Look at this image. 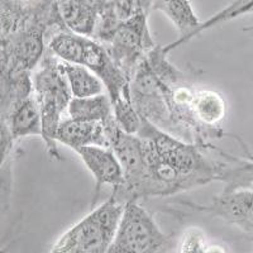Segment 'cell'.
Wrapping results in <instances>:
<instances>
[{
    "mask_svg": "<svg viewBox=\"0 0 253 253\" xmlns=\"http://www.w3.org/2000/svg\"><path fill=\"white\" fill-rule=\"evenodd\" d=\"M137 135L142 142L141 171L133 181L113 189V198L123 204L177 195L218 181L223 160L208 156L209 151L144 119Z\"/></svg>",
    "mask_w": 253,
    "mask_h": 253,
    "instance_id": "6da1fadb",
    "label": "cell"
},
{
    "mask_svg": "<svg viewBox=\"0 0 253 253\" xmlns=\"http://www.w3.org/2000/svg\"><path fill=\"white\" fill-rule=\"evenodd\" d=\"M47 48L60 60L94 72L103 81L112 103L122 98L130 100L129 80L115 65L107 47L98 40L65 28L49 37Z\"/></svg>",
    "mask_w": 253,
    "mask_h": 253,
    "instance_id": "7a4b0ae2",
    "label": "cell"
},
{
    "mask_svg": "<svg viewBox=\"0 0 253 253\" xmlns=\"http://www.w3.org/2000/svg\"><path fill=\"white\" fill-rule=\"evenodd\" d=\"M32 85L40 109L42 141L46 144L47 153L51 160L62 161L58 143L56 142V133L74 96L61 69V60L48 48L42 61L32 72Z\"/></svg>",
    "mask_w": 253,
    "mask_h": 253,
    "instance_id": "3957f363",
    "label": "cell"
},
{
    "mask_svg": "<svg viewBox=\"0 0 253 253\" xmlns=\"http://www.w3.org/2000/svg\"><path fill=\"white\" fill-rule=\"evenodd\" d=\"M124 204L112 195L70 227L49 253H107L114 239Z\"/></svg>",
    "mask_w": 253,
    "mask_h": 253,
    "instance_id": "277c9868",
    "label": "cell"
},
{
    "mask_svg": "<svg viewBox=\"0 0 253 253\" xmlns=\"http://www.w3.org/2000/svg\"><path fill=\"white\" fill-rule=\"evenodd\" d=\"M101 43L129 83L144 56L157 46L148 27V14L137 8L121 18Z\"/></svg>",
    "mask_w": 253,
    "mask_h": 253,
    "instance_id": "5b68a950",
    "label": "cell"
},
{
    "mask_svg": "<svg viewBox=\"0 0 253 253\" xmlns=\"http://www.w3.org/2000/svg\"><path fill=\"white\" fill-rule=\"evenodd\" d=\"M170 246V237L139 202H128L107 253H166Z\"/></svg>",
    "mask_w": 253,
    "mask_h": 253,
    "instance_id": "8992f818",
    "label": "cell"
},
{
    "mask_svg": "<svg viewBox=\"0 0 253 253\" xmlns=\"http://www.w3.org/2000/svg\"><path fill=\"white\" fill-rule=\"evenodd\" d=\"M182 207L221 219L246 233H253V190H236L223 193L208 204L180 202Z\"/></svg>",
    "mask_w": 253,
    "mask_h": 253,
    "instance_id": "52a82bcc",
    "label": "cell"
},
{
    "mask_svg": "<svg viewBox=\"0 0 253 253\" xmlns=\"http://www.w3.org/2000/svg\"><path fill=\"white\" fill-rule=\"evenodd\" d=\"M134 8L142 9L148 15L152 12H161L177 29L180 37L172 43L162 46L167 55L190 42L193 33L202 23L190 0H134Z\"/></svg>",
    "mask_w": 253,
    "mask_h": 253,
    "instance_id": "ba28073f",
    "label": "cell"
},
{
    "mask_svg": "<svg viewBox=\"0 0 253 253\" xmlns=\"http://www.w3.org/2000/svg\"><path fill=\"white\" fill-rule=\"evenodd\" d=\"M76 153L95 180L92 204L96 203V199L103 186H110L113 189L121 186L123 182V170H122L121 162L110 147H84L76 151Z\"/></svg>",
    "mask_w": 253,
    "mask_h": 253,
    "instance_id": "9c48e42d",
    "label": "cell"
},
{
    "mask_svg": "<svg viewBox=\"0 0 253 253\" xmlns=\"http://www.w3.org/2000/svg\"><path fill=\"white\" fill-rule=\"evenodd\" d=\"M56 142L69 147L74 152L89 146H108L107 133L103 123L63 118L56 133Z\"/></svg>",
    "mask_w": 253,
    "mask_h": 253,
    "instance_id": "30bf717a",
    "label": "cell"
},
{
    "mask_svg": "<svg viewBox=\"0 0 253 253\" xmlns=\"http://www.w3.org/2000/svg\"><path fill=\"white\" fill-rule=\"evenodd\" d=\"M246 157H236L218 147L216 152L223 157L218 182L224 185L223 193L236 190H253V156L242 143Z\"/></svg>",
    "mask_w": 253,
    "mask_h": 253,
    "instance_id": "8fae6325",
    "label": "cell"
},
{
    "mask_svg": "<svg viewBox=\"0 0 253 253\" xmlns=\"http://www.w3.org/2000/svg\"><path fill=\"white\" fill-rule=\"evenodd\" d=\"M6 124L15 142L27 137L42 138V121L35 95H29L13 108Z\"/></svg>",
    "mask_w": 253,
    "mask_h": 253,
    "instance_id": "7c38bea8",
    "label": "cell"
},
{
    "mask_svg": "<svg viewBox=\"0 0 253 253\" xmlns=\"http://www.w3.org/2000/svg\"><path fill=\"white\" fill-rule=\"evenodd\" d=\"M193 113L202 126L210 129H223V122L227 117V101L215 90H195Z\"/></svg>",
    "mask_w": 253,
    "mask_h": 253,
    "instance_id": "4fadbf2b",
    "label": "cell"
},
{
    "mask_svg": "<svg viewBox=\"0 0 253 253\" xmlns=\"http://www.w3.org/2000/svg\"><path fill=\"white\" fill-rule=\"evenodd\" d=\"M67 115L70 118L79 121L98 122L104 126L114 119L113 104L107 92L89 98H72L67 109Z\"/></svg>",
    "mask_w": 253,
    "mask_h": 253,
    "instance_id": "5bb4252c",
    "label": "cell"
},
{
    "mask_svg": "<svg viewBox=\"0 0 253 253\" xmlns=\"http://www.w3.org/2000/svg\"><path fill=\"white\" fill-rule=\"evenodd\" d=\"M61 69L74 98H89L107 92L103 81L86 67L61 60Z\"/></svg>",
    "mask_w": 253,
    "mask_h": 253,
    "instance_id": "9a60e30c",
    "label": "cell"
},
{
    "mask_svg": "<svg viewBox=\"0 0 253 253\" xmlns=\"http://www.w3.org/2000/svg\"><path fill=\"white\" fill-rule=\"evenodd\" d=\"M247 14H253V0H233L224 9H221L220 12L211 15L205 22H202L200 26L196 28V31L191 36V40L195 38L196 36L202 35L203 32L213 28V27H216L219 24L225 23V22H229V20H233L236 18Z\"/></svg>",
    "mask_w": 253,
    "mask_h": 253,
    "instance_id": "2e32d148",
    "label": "cell"
},
{
    "mask_svg": "<svg viewBox=\"0 0 253 253\" xmlns=\"http://www.w3.org/2000/svg\"><path fill=\"white\" fill-rule=\"evenodd\" d=\"M112 104L113 115H114L115 123L118 124L119 128L128 134H138L143 119L133 107L132 101L129 99L122 98Z\"/></svg>",
    "mask_w": 253,
    "mask_h": 253,
    "instance_id": "e0dca14e",
    "label": "cell"
},
{
    "mask_svg": "<svg viewBox=\"0 0 253 253\" xmlns=\"http://www.w3.org/2000/svg\"><path fill=\"white\" fill-rule=\"evenodd\" d=\"M204 233L198 228H189L182 234L178 245V253H204L208 248Z\"/></svg>",
    "mask_w": 253,
    "mask_h": 253,
    "instance_id": "ac0fdd59",
    "label": "cell"
},
{
    "mask_svg": "<svg viewBox=\"0 0 253 253\" xmlns=\"http://www.w3.org/2000/svg\"><path fill=\"white\" fill-rule=\"evenodd\" d=\"M14 138H13L10 129L5 121L0 119V170L4 165L9 161L10 153H12L13 146H14Z\"/></svg>",
    "mask_w": 253,
    "mask_h": 253,
    "instance_id": "d6986e66",
    "label": "cell"
},
{
    "mask_svg": "<svg viewBox=\"0 0 253 253\" xmlns=\"http://www.w3.org/2000/svg\"><path fill=\"white\" fill-rule=\"evenodd\" d=\"M204 253H228L223 246L220 245H209Z\"/></svg>",
    "mask_w": 253,
    "mask_h": 253,
    "instance_id": "ffe728a7",
    "label": "cell"
},
{
    "mask_svg": "<svg viewBox=\"0 0 253 253\" xmlns=\"http://www.w3.org/2000/svg\"><path fill=\"white\" fill-rule=\"evenodd\" d=\"M4 252H5V251H4V250H3V248L0 247V253H4Z\"/></svg>",
    "mask_w": 253,
    "mask_h": 253,
    "instance_id": "44dd1931",
    "label": "cell"
}]
</instances>
